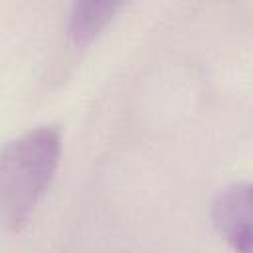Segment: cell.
<instances>
[{
    "mask_svg": "<svg viewBox=\"0 0 253 253\" xmlns=\"http://www.w3.org/2000/svg\"><path fill=\"white\" fill-rule=\"evenodd\" d=\"M211 219L235 253H251V184L233 182L213 202Z\"/></svg>",
    "mask_w": 253,
    "mask_h": 253,
    "instance_id": "obj_2",
    "label": "cell"
},
{
    "mask_svg": "<svg viewBox=\"0 0 253 253\" xmlns=\"http://www.w3.org/2000/svg\"><path fill=\"white\" fill-rule=\"evenodd\" d=\"M61 130L55 125L30 128L0 148V227L28 225L59 166Z\"/></svg>",
    "mask_w": 253,
    "mask_h": 253,
    "instance_id": "obj_1",
    "label": "cell"
},
{
    "mask_svg": "<svg viewBox=\"0 0 253 253\" xmlns=\"http://www.w3.org/2000/svg\"><path fill=\"white\" fill-rule=\"evenodd\" d=\"M125 8V2H77L69 14V38L75 45L91 43L107 24L117 16V12Z\"/></svg>",
    "mask_w": 253,
    "mask_h": 253,
    "instance_id": "obj_3",
    "label": "cell"
}]
</instances>
